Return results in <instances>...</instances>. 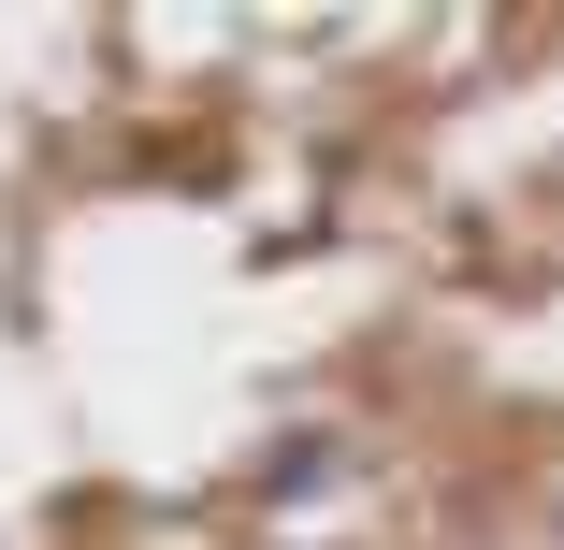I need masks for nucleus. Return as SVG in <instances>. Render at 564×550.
Here are the masks:
<instances>
[{"instance_id": "nucleus-1", "label": "nucleus", "mask_w": 564, "mask_h": 550, "mask_svg": "<svg viewBox=\"0 0 564 550\" xmlns=\"http://www.w3.org/2000/svg\"><path fill=\"white\" fill-rule=\"evenodd\" d=\"M333 464H348L333 434H275V450H261V493H275V507H304V493H333Z\"/></svg>"}]
</instances>
